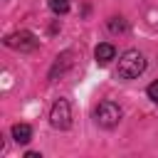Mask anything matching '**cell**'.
Returning a JSON list of instances; mask_svg holds the SVG:
<instances>
[{"label": "cell", "mask_w": 158, "mask_h": 158, "mask_svg": "<svg viewBox=\"0 0 158 158\" xmlns=\"http://www.w3.org/2000/svg\"><path fill=\"white\" fill-rule=\"evenodd\" d=\"M5 47L17 49V52H32L37 47V37L30 30H17V32H12V35L5 37Z\"/></svg>", "instance_id": "obj_4"}, {"label": "cell", "mask_w": 158, "mask_h": 158, "mask_svg": "<svg viewBox=\"0 0 158 158\" xmlns=\"http://www.w3.org/2000/svg\"><path fill=\"white\" fill-rule=\"evenodd\" d=\"M146 72V57L138 52V49H126L118 59V69H116V77L118 79H138L141 74Z\"/></svg>", "instance_id": "obj_1"}, {"label": "cell", "mask_w": 158, "mask_h": 158, "mask_svg": "<svg viewBox=\"0 0 158 158\" xmlns=\"http://www.w3.org/2000/svg\"><path fill=\"white\" fill-rule=\"evenodd\" d=\"M94 121H96V126H101V128H114V126H118V121H121V106H118L116 101H101V104L94 109Z\"/></svg>", "instance_id": "obj_2"}, {"label": "cell", "mask_w": 158, "mask_h": 158, "mask_svg": "<svg viewBox=\"0 0 158 158\" xmlns=\"http://www.w3.org/2000/svg\"><path fill=\"white\" fill-rule=\"evenodd\" d=\"M106 27H109L111 35H123V32H128V22H126V17H121V15H111V17L106 20Z\"/></svg>", "instance_id": "obj_8"}, {"label": "cell", "mask_w": 158, "mask_h": 158, "mask_svg": "<svg viewBox=\"0 0 158 158\" xmlns=\"http://www.w3.org/2000/svg\"><path fill=\"white\" fill-rule=\"evenodd\" d=\"M49 123L57 128V131H67L72 126V106L67 99H57L52 104V111H49Z\"/></svg>", "instance_id": "obj_3"}, {"label": "cell", "mask_w": 158, "mask_h": 158, "mask_svg": "<svg viewBox=\"0 0 158 158\" xmlns=\"http://www.w3.org/2000/svg\"><path fill=\"white\" fill-rule=\"evenodd\" d=\"M47 5L54 15H67L69 7H72V0H47Z\"/></svg>", "instance_id": "obj_9"}, {"label": "cell", "mask_w": 158, "mask_h": 158, "mask_svg": "<svg viewBox=\"0 0 158 158\" xmlns=\"http://www.w3.org/2000/svg\"><path fill=\"white\" fill-rule=\"evenodd\" d=\"M94 59H96L99 67H106L111 59H116V47L111 42H99L96 49H94Z\"/></svg>", "instance_id": "obj_5"}, {"label": "cell", "mask_w": 158, "mask_h": 158, "mask_svg": "<svg viewBox=\"0 0 158 158\" xmlns=\"http://www.w3.org/2000/svg\"><path fill=\"white\" fill-rule=\"evenodd\" d=\"M146 94H148V99H151L153 104H158V79L148 84V89H146Z\"/></svg>", "instance_id": "obj_10"}, {"label": "cell", "mask_w": 158, "mask_h": 158, "mask_svg": "<svg viewBox=\"0 0 158 158\" xmlns=\"http://www.w3.org/2000/svg\"><path fill=\"white\" fill-rule=\"evenodd\" d=\"M25 158H42V156H40L37 151H27V153H25Z\"/></svg>", "instance_id": "obj_11"}, {"label": "cell", "mask_w": 158, "mask_h": 158, "mask_svg": "<svg viewBox=\"0 0 158 158\" xmlns=\"http://www.w3.org/2000/svg\"><path fill=\"white\" fill-rule=\"evenodd\" d=\"M12 138H15V143H30L32 141V126L30 123H15L12 126Z\"/></svg>", "instance_id": "obj_7"}, {"label": "cell", "mask_w": 158, "mask_h": 158, "mask_svg": "<svg viewBox=\"0 0 158 158\" xmlns=\"http://www.w3.org/2000/svg\"><path fill=\"white\" fill-rule=\"evenodd\" d=\"M69 67H72V52H64V54H59V57H57V62H54V67L49 69V79L54 81V79H57V74L62 77V74H64Z\"/></svg>", "instance_id": "obj_6"}]
</instances>
